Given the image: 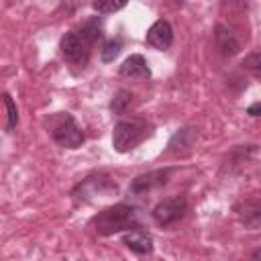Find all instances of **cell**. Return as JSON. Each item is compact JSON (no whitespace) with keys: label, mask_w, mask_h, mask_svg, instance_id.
<instances>
[{"label":"cell","mask_w":261,"mask_h":261,"mask_svg":"<svg viewBox=\"0 0 261 261\" xmlns=\"http://www.w3.org/2000/svg\"><path fill=\"white\" fill-rule=\"evenodd\" d=\"M98 234H114V232H126L130 228H137V210L128 204H116L110 206L92 220Z\"/></svg>","instance_id":"1"},{"label":"cell","mask_w":261,"mask_h":261,"mask_svg":"<svg viewBox=\"0 0 261 261\" xmlns=\"http://www.w3.org/2000/svg\"><path fill=\"white\" fill-rule=\"evenodd\" d=\"M80 33L94 45L96 41H100L102 39V33H104V27H102V20L98 18V16H94V18H90V20H86L84 24H82V29H80Z\"/></svg>","instance_id":"14"},{"label":"cell","mask_w":261,"mask_h":261,"mask_svg":"<svg viewBox=\"0 0 261 261\" xmlns=\"http://www.w3.org/2000/svg\"><path fill=\"white\" fill-rule=\"evenodd\" d=\"M112 192H116V184H114V179L108 175V173H92V175H88L86 179H82L75 188H73V192H71V196L80 202V200H90V198H94V196H98V194H112Z\"/></svg>","instance_id":"5"},{"label":"cell","mask_w":261,"mask_h":261,"mask_svg":"<svg viewBox=\"0 0 261 261\" xmlns=\"http://www.w3.org/2000/svg\"><path fill=\"white\" fill-rule=\"evenodd\" d=\"M239 220L247 228H259L261 226V202H247L239 212Z\"/></svg>","instance_id":"13"},{"label":"cell","mask_w":261,"mask_h":261,"mask_svg":"<svg viewBox=\"0 0 261 261\" xmlns=\"http://www.w3.org/2000/svg\"><path fill=\"white\" fill-rule=\"evenodd\" d=\"M243 67H245V69H249L257 80H261V51L247 55V57H245V61H243Z\"/></svg>","instance_id":"19"},{"label":"cell","mask_w":261,"mask_h":261,"mask_svg":"<svg viewBox=\"0 0 261 261\" xmlns=\"http://www.w3.org/2000/svg\"><path fill=\"white\" fill-rule=\"evenodd\" d=\"M51 137L57 145H61L65 149H77L84 143V130L69 112H59V116L51 128Z\"/></svg>","instance_id":"3"},{"label":"cell","mask_w":261,"mask_h":261,"mask_svg":"<svg viewBox=\"0 0 261 261\" xmlns=\"http://www.w3.org/2000/svg\"><path fill=\"white\" fill-rule=\"evenodd\" d=\"M59 49H61V55L73 63V65H86L90 61V53H92V43L80 33V31H69L61 37V43H59Z\"/></svg>","instance_id":"4"},{"label":"cell","mask_w":261,"mask_h":261,"mask_svg":"<svg viewBox=\"0 0 261 261\" xmlns=\"http://www.w3.org/2000/svg\"><path fill=\"white\" fill-rule=\"evenodd\" d=\"M124 6H126L124 0H118V2H114V0H98V2L92 4V8H94L98 14H110V12L122 10Z\"/></svg>","instance_id":"18"},{"label":"cell","mask_w":261,"mask_h":261,"mask_svg":"<svg viewBox=\"0 0 261 261\" xmlns=\"http://www.w3.org/2000/svg\"><path fill=\"white\" fill-rule=\"evenodd\" d=\"M2 100H4V108H6V126L4 128H6V133H10L18 122V112H16V104L12 102L10 94H4Z\"/></svg>","instance_id":"17"},{"label":"cell","mask_w":261,"mask_h":261,"mask_svg":"<svg viewBox=\"0 0 261 261\" xmlns=\"http://www.w3.org/2000/svg\"><path fill=\"white\" fill-rule=\"evenodd\" d=\"M153 126L141 118H130V120H120L114 124L112 130V147L118 153H126L135 149L139 143H143L147 137H151Z\"/></svg>","instance_id":"2"},{"label":"cell","mask_w":261,"mask_h":261,"mask_svg":"<svg viewBox=\"0 0 261 261\" xmlns=\"http://www.w3.org/2000/svg\"><path fill=\"white\" fill-rule=\"evenodd\" d=\"M118 73H120L122 77H130V80H137V77L147 80V77H151V69H149L147 61H145V57L139 55V53L128 55V57L122 61V65L118 67Z\"/></svg>","instance_id":"10"},{"label":"cell","mask_w":261,"mask_h":261,"mask_svg":"<svg viewBox=\"0 0 261 261\" xmlns=\"http://www.w3.org/2000/svg\"><path fill=\"white\" fill-rule=\"evenodd\" d=\"M247 114L249 116H261V102H255L247 108Z\"/></svg>","instance_id":"20"},{"label":"cell","mask_w":261,"mask_h":261,"mask_svg":"<svg viewBox=\"0 0 261 261\" xmlns=\"http://www.w3.org/2000/svg\"><path fill=\"white\" fill-rule=\"evenodd\" d=\"M120 49H122V39H120V37L106 41V43H104V47H102V51H100V57H102V61H104V63H110V61H114V57L120 53Z\"/></svg>","instance_id":"16"},{"label":"cell","mask_w":261,"mask_h":261,"mask_svg":"<svg viewBox=\"0 0 261 261\" xmlns=\"http://www.w3.org/2000/svg\"><path fill=\"white\" fill-rule=\"evenodd\" d=\"M171 167H165V169H155V171H149V173H143V175H137L130 186H128V194L133 196H145L161 186L167 184L169 175H171Z\"/></svg>","instance_id":"7"},{"label":"cell","mask_w":261,"mask_h":261,"mask_svg":"<svg viewBox=\"0 0 261 261\" xmlns=\"http://www.w3.org/2000/svg\"><path fill=\"white\" fill-rule=\"evenodd\" d=\"M145 43L155 47V49H159V51L169 49V45L173 43V29H171V24L167 20H163V18L155 20L149 27L147 35H145Z\"/></svg>","instance_id":"8"},{"label":"cell","mask_w":261,"mask_h":261,"mask_svg":"<svg viewBox=\"0 0 261 261\" xmlns=\"http://www.w3.org/2000/svg\"><path fill=\"white\" fill-rule=\"evenodd\" d=\"M130 102H133V94L126 92V90H118V92L114 94L112 102H110V110H112L114 114H124V112L128 110Z\"/></svg>","instance_id":"15"},{"label":"cell","mask_w":261,"mask_h":261,"mask_svg":"<svg viewBox=\"0 0 261 261\" xmlns=\"http://www.w3.org/2000/svg\"><path fill=\"white\" fill-rule=\"evenodd\" d=\"M188 210V200L184 196H171L161 200L155 208H153V220L161 226H169L173 222H177Z\"/></svg>","instance_id":"6"},{"label":"cell","mask_w":261,"mask_h":261,"mask_svg":"<svg viewBox=\"0 0 261 261\" xmlns=\"http://www.w3.org/2000/svg\"><path fill=\"white\" fill-rule=\"evenodd\" d=\"M122 243L133 253H137V255H149V253H153V237L147 230H143L141 226L122 232Z\"/></svg>","instance_id":"9"},{"label":"cell","mask_w":261,"mask_h":261,"mask_svg":"<svg viewBox=\"0 0 261 261\" xmlns=\"http://www.w3.org/2000/svg\"><path fill=\"white\" fill-rule=\"evenodd\" d=\"M249 261H261V249H255L253 253H251V259Z\"/></svg>","instance_id":"21"},{"label":"cell","mask_w":261,"mask_h":261,"mask_svg":"<svg viewBox=\"0 0 261 261\" xmlns=\"http://www.w3.org/2000/svg\"><path fill=\"white\" fill-rule=\"evenodd\" d=\"M196 139H198V135H196V128H192V126H186V128H179V130H175L173 133V137L169 139V153H175V155H184V153H188L192 147H194V143H196Z\"/></svg>","instance_id":"12"},{"label":"cell","mask_w":261,"mask_h":261,"mask_svg":"<svg viewBox=\"0 0 261 261\" xmlns=\"http://www.w3.org/2000/svg\"><path fill=\"white\" fill-rule=\"evenodd\" d=\"M214 41H216V47L220 49V53L226 55V57H232L241 49L234 33L226 24H216L214 27Z\"/></svg>","instance_id":"11"}]
</instances>
